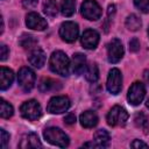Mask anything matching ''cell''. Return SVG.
Wrapping results in <instances>:
<instances>
[{"label": "cell", "mask_w": 149, "mask_h": 149, "mask_svg": "<svg viewBox=\"0 0 149 149\" xmlns=\"http://www.w3.org/2000/svg\"><path fill=\"white\" fill-rule=\"evenodd\" d=\"M141 24H142L141 19H140L137 15H135V14H130V15H128L127 19H126V27H127L129 30H132V31L139 30V29L141 28Z\"/></svg>", "instance_id": "obj_23"}, {"label": "cell", "mask_w": 149, "mask_h": 149, "mask_svg": "<svg viewBox=\"0 0 149 149\" xmlns=\"http://www.w3.org/2000/svg\"><path fill=\"white\" fill-rule=\"evenodd\" d=\"M78 33H79L78 24L72 21H66V22L62 23V26L59 28V36L62 37L63 41H65L68 43L74 42L78 37Z\"/></svg>", "instance_id": "obj_8"}, {"label": "cell", "mask_w": 149, "mask_h": 149, "mask_svg": "<svg viewBox=\"0 0 149 149\" xmlns=\"http://www.w3.org/2000/svg\"><path fill=\"white\" fill-rule=\"evenodd\" d=\"M76 10L74 0H61V13L64 16H71Z\"/></svg>", "instance_id": "obj_21"}, {"label": "cell", "mask_w": 149, "mask_h": 149, "mask_svg": "<svg viewBox=\"0 0 149 149\" xmlns=\"http://www.w3.org/2000/svg\"><path fill=\"white\" fill-rule=\"evenodd\" d=\"M128 120L127 111L121 106H114L109 109L107 114V123L112 127L125 126Z\"/></svg>", "instance_id": "obj_4"}, {"label": "cell", "mask_w": 149, "mask_h": 149, "mask_svg": "<svg viewBox=\"0 0 149 149\" xmlns=\"http://www.w3.org/2000/svg\"><path fill=\"white\" fill-rule=\"evenodd\" d=\"M144 95H146L144 85L141 81H135L134 84H132V86L128 90L127 99H128V101H129L130 105L137 106V105H140L142 102Z\"/></svg>", "instance_id": "obj_9"}, {"label": "cell", "mask_w": 149, "mask_h": 149, "mask_svg": "<svg viewBox=\"0 0 149 149\" xmlns=\"http://www.w3.org/2000/svg\"><path fill=\"white\" fill-rule=\"evenodd\" d=\"M123 45L120 40L113 38L107 45V58L109 63H118L123 56Z\"/></svg>", "instance_id": "obj_10"}, {"label": "cell", "mask_w": 149, "mask_h": 149, "mask_svg": "<svg viewBox=\"0 0 149 149\" xmlns=\"http://www.w3.org/2000/svg\"><path fill=\"white\" fill-rule=\"evenodd\" d=\"M14 80V73L12 70L2 66L0 69V88L2 91L7 90L10 87V85L13 84Z\"/></svg>", "instance_id": "obj_17"}, {"label": "cell", "mask_w": 149, "mask_h": 149, "mask_svg": "<svg viewBox=\"0 0 149 149\" xmlns=\"http://www.w3.org/2000/svg\"><path fill=\"white\" fill-rule=\"evenodd\" d=\"M38 88L41 92H51V91H57L61 88V84L51 78H42L40 84H38Z\"/></svg>", "instance_id": "obj_19"}, {"label": "cell", "mask_w": 149, "mask_h": 149, "mask_svg": "<svg viewBox=\"0 0 149 149\" xmlns=\"http://www.w3.org/2000/svg\"><path fill=\"white\" fill-rule=\"evenodd\" d=\"M14 113V109H13V106L7 102L6 100L1 99V108H0V115L1 118L3 119H9Z\"/></svg>", "instance_id": "obj_27"}, {"label": "cell", "mask_w": 149, "mask_h": 149, "mask_svg": "<svg viewBox=\"0 0 149 149\" xmlns=\"http://www.w3.org/2000/svg\"><path fill=\"white\" fill-rule=\"evenodd\" d=\"M35 80H36L35 72L31 69H29L27 66H23L20 69L19 74H17V81L24 92L31 91V88L35 85Z\"/></svg>", "instance_id": "obj_6"}, {"label": "cell", "mask_w": 149, "mask_h": 149, "mask_svg": "<svg viewBox=\"0 0 149 149\" xmlns=\"http://www.w3.org/2000/svg\"><path fill=\"white\" fill-rule=\"evenodd\" d=\"M44 139L52 146L65 148L69 146V137L68 135L59 128L57 127H49L43 132Z\"/></svg>", "instance_id": "obj_2"}, {"label": "cell", "mask_w": 149, "mask_h": 149, "mask_svg": "<svg viewBox=\"0 0 149 149\" xmlns=\"http://www.w3.org/2000/svg\"><path fill=\"white\" fill-rule=\"evenodd\" d=\"M26 24L28 28L34 29V30H44L48 27L47 21L37 13L30 12L26 16Z\"/></svg>", "instance_id": "obj_12"}, {"label": "cell", "mask_w": 149, "mask_h": 149, "mask_svg": "<svg viewBox=\"0 0 149 149\" xmlns=\"http://www.w3.org/2000/svg\"><path fill=\"white\" fill-rule=\"evenodd\" d=\"M71 69L72 72L77 76L81 74L86 70V57L83 54H74L72 57V63H71Z\"/></svg>", "instance_id": "obj_15"}, {"label": "cell", "mask_w": 149, "mask_h": 149, "mask_svg": "<svg viewBox=\"0 0 149 149\" xmlns=\"http://www.w3.org/2000/svg\"><path fill=\"white\" fill-rule=\"evenodd\" d=\"M134 123L137 128L142 129L144 133L148 132V128H149V122H148V118L142 113H136L135 114V118H134Z\"/></svg>", "instance_id": "obj_24"}, {"label": "cell", "mask_w": 149, "mask_h": 149, "mask_svg": "<svg viewBox=\"0 0 149 149\" xmlns=\"http://www.w3.org/2000/svg\"><path fill=\"white\" fill-rule=\"evenodd\" d=\"M50 70L61 76H68L70 69V59L63 51H54L49 61Z\"/></svg>", "instance_id": "obj_1"}, {"label": "cell", "mask_w": 149, "mask_h": 149, "mask_svg": "<svg viewBox=\"0 0 149 149\" xmlns=\"http://www.w3.org/2000/svg\"><path fill=\"white\" fill-rule=\"evenodd\" d=\"M134 5L142 13L149 12V0H134Z\"/></svg>", "instance_id": "obj_28"}, {"label": "cell", "mask_w": 149, "mask_h": 149, "mask_svg": "<svg viewBox=\"0 0 149 149\" xmlns=\"http://www.w3.org/2000/svg\"><path fill=\"white\" fill-rule=\"evenodd\" d=\"M20 148L22 149H28V148H41L42 147V143L38 139V136L34 133H28L26 134L22 139H21V142L19 144Z\"/></svg>", "instance_id": "obj_16"}, {"label": "cell", "mask_w": 149, "mask_h": 149, "mask_svg": "<svg viewBox=\"0 0 149 149\" xmlns=\"http://www.w3.org/2000/svg\"><path fill=\"white\" fill-rule=\"evenodd\" d=\"M19 43L24 49H34V47L37 44V41H36V38L34 36H31L29 34H23L20 37Z\"/></svg>", "instance_id": "obj_26"}, {"label": "cell", "mask_w": 149, "mask_h": 149, "mask_svg": "<svg viewBox=\"0 0 149 149\" xmlns=\"http://www.w3.org/2000/svg\"><path fill=\"white\" fill-rule=\"evenodd\" d=\"M129 49H130V51H133V52H136L139 49H140V42H139V40L137 38H132L130 41H129Z\"/></svg>", "instance_id": "obj_29"}, {"label": "cell", "mask_w": 149, "mask_h": 149, "mask_svg": "<svg viewBox=\"0 0 149 149\" xmlns=\"http://www.w3.org/2000/svg\"><path fill=\"white\" fill-rule=\"evenodd\" d=\"M20 112H21V115L24 119L30 120V121L37 120L41 116V114H42L41 105L36 100H34V99L24 101L21 105V107H20Z\"/></svg>", "instance_id": "obj_3"}, {"label": "cell", "mask_w": 149, "mask_h": 149, "mask_svg": "<svg viewBox=\"0 0 149 149\" xmlns=\"http://www.w3.org/2000/svg\"><path fill=\"white\" fill-rule=\"evenodd\" d=\"M85 78L90 81V83H95L99 78V70L95 63H92L90 65L86 66L85 70Z\"/></svg>", "instance_id": "obj_22"}, {"label": "cell", "mask_w": 149, "mask_h": 149, "mask_svg": "<svg viewBox=\"0 0 149 149\" xmlns=\"http://www.w3.org/2000/svg\"><path fill=\"white\" fill-rule=\"evenodd\" d=\"M148 36H149V28H148Z\"/></svg>", "instance_id": "obj_37"}, {"label": "cell", "mask_w": 149, "mask_h": 149, "mask_svg": "<svg viewBox=\"0 0 149 149\" xmlns=\"http://www.w3.org/2000/svg\"><path fill=\"white\" fill-rule=\"evenodd\" d=\"M130 147L132 148H148V144L144 143V142H142V141H140V140H135L130 144Z\"/></svg>", "instance_id": "obj_33"}, {"label": "cell", "mask_w": 149, "mask_h": 149, "mask_svg": "<svg viewBox=\"0 0 149 149\" xmlns=\"http://www.w3.org/2000/svg\"><path fill=\"white\" fill-rule=\"evenodd\" d=\"M8 55H9V50H8L7 45L1 44V45H0V59H1V61H5V59L8 57Z\"/></svg>", "instance_id": "obj_30"}, {"label": "cell", "mask_w": 149, "mask_h": 149, "mask_svg": "<svg viewBox=\"0 0 149 149\" xmlns=\"http://www.w3.org/2000/svg\"><path fill=\"white\" fill-rule=\"evenodd\" d=\"M99 43V34L93 29H86L81 35V44L85 49H95Z\"/></svg>", "instance_id": "obj_13"}, {"label": "cell", "mask_w": 149, "mask_h": 149, "mask_svg": "<svg viewBox=\"0 0 149 149\" xmlns=\"http://www.w3.org/2000/svg\"><path fill=\"white\" fill-rule=\"evenodd\" d=\"M147 107L149 108V99H148V101H147Z\"/></svg>", "instance_id": "obj_36"}, {"label": "cell", "mask_w": 149, "mask_h": 149, "mask_svg": "<svg viewBox=\"0 0 149 149\" xmlns=\"http://www.w3.org/2000/svg\"><path fill=\"white\" fill-rule=\"evenodd\" d=\"M43 12L48 16H56L58 13L56 0H45L43 2Z\"/></svg>", "instance_id": "obj_25"}, {"label": "cell", "mask_w": 149, "mask_h": 149, "mask_svg": "<svg viewBox=\"0 0 149 149\" xmlns=\"http://www.w3.org/2000/svg\"><path fill=\"white\" fill-rule=\"evenodd\" d=\"M45 59H47L45 52H44L41 48H34V49H31L30 54L28 55V61H29V63H30L33 66L37 68V69H40V68H42V66L44 65Z\"/></svg>", "instance_id": "obj_14"}, {"label": "cell", "mask_w": 149, "mask_h": 149, "mask_svg": "<svg viewBox=\"0 0 149 149\" xmlns=\"http://www.w3.org/2000/svg\"><path fill=\"white\" fill-rule=\"evenodd\" d=\"M1 147L2 148H6L8 141H9V134H7V132L5 129H1Z\"/></svg>", "instance_id": "obj_31"}, {"label": "cell", "mask_w": 149, "mask_h": 149, "mask_svg": "<svg viewBox=\"0 0 149 149\" xmlns=\"http://www.w3.org/2000/svg\"><path fill=\"white\" fill-rule=\"evenodd\" d=\"M93 139H94V143H95L97 148H106V147H108L109 140H111L109 134L105 129L97 130L94 136H93Z\"/></svg>", "instance_id": "obj_20"}, {"label": "cell", "mask_w": 149, "mask_h": 149, "mask_svg": "<svg viewBox=\"0 0 149 149\" xmlns=\"http://www.w3.org/2000/svg\"><path fill=\"white\" fill-rule=\"evenodd\" d=\"M64 122H65L66 125H72V123H74V122H76V115L72 114V113H69L68 115H65Z\"/></svg>", "instance_id": "obj_32"}, {"label": "cell", "mask_w": 149, "mask_h": 149, "mask_svg": "<svg viewBox=\"0 0 149 149\" xmlns=\"http://www.w3.org/2000/svg\"><path fill=\"white\" fill-rule=\"evenodd\" d=\"M70 107V99L65 95H56L50 99L47 109L51 114H61L69 109Z\"/></svg>", "instance_id": "obj_7"}, {"label": "cell", "mask_w": 149, "mask_h": 149, "mask_svg": "<svg viewBox=\"0 0 149 149\" xmlns=\"http://www.w3.org/2000/svg\"><path fill=\"white\" fill-rule=\"evenodd\" d=\"M107 90L112 94H118L122 88V76L118 69H112L107 77Z\"/></svg>", "instance_id": "obj_11"}, {"label": "cell", "mask_w": 149, "mask_h": 149, "mask_svg": "<svg viewBox=\"0 0 149 149\" xmlns=\"http://www.w3.org/2000/svg\"><path fill=\"white\" fill-rule=\"evenodd\" d=\"M143 78H144V80L149 84V70H146V71L143 72Z\"/></svg>", "instance_id": "obj_35"}, {"label": "cell", "mask_w": 149, "mask_h": 149, "mask_svg": "<svg viewBox=\"0 0 149 149\" xmlns=\"http://www.w3.org/2000/svg\"><path fill=\"white\" fill-rule=\"evenodd\" d=\"M79 121H80V125L84 128H92L98 123V116H97V114L94 112L86 111V112L80 114Z\"/></svg>", "instance_id": "obj_18"}, {"label": "cell", "mask_w": 149, "mask_h": 149, "mask_svg": "<svg viewBox=\"0 0 149 149\" xmlns=\"http://www.w3.org/2000/svg\"><path fill=\"white\" fill-rule=\"evenodd\" d=\"M80 13L85 19L97 21L101 16V8L95 0H84L80 6Z\"/></svg>", "instance_id": "obj_5"}, {"label": "cell", "mask_w": 149, "mask_h": 149, "mask_svg": "<svg viewBox=\"0 0 149 149\" xmlns=\"http://www.w3.org/2000/svg\"><path fill=\"white\" fill-rule=\"evenodd\" d=\"M38 0H23V6L26 8H33L36 6Z\"/></svg>", "instance_id": "obj_34"}]
</instances>
